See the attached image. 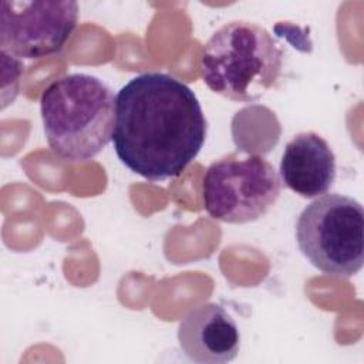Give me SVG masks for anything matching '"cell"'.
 <instances>
[{"mask_svg":"<svg viewBox=\"0 0 364 364\" xmlns=\"http://www.w3.org/2000/svg\"><path fill=\"white\" fill-rule=\"evenodd\" d=\"M284 51L262 26L236 20L219 27L206 41L200 75L213 92L239 102H253L276 87Z\"/></svg>","mask_w":364,"mask_h":364,"instance_id":"3957f363","label":"cell"},{"mask_svg":"<svg viewBox=\"0 0 364 364\" xmlns=\"http://www.w3.org/2000/svg\"><path fill=\"white\" fill-rule=\"evenodd\" d=\"M280 179L301 198L326 195L336 179V155L328 142L316 132H300L284 146Z\"/></svg>","mask_w":364,"mask_h":364,"instance_id":"ba28073f","label":"cell"},{"mask_svg":"<svg viewBox=\"0 0 364 364\" xmlns=\"http://www.w3.org/2000/svg\"><path fill=\"white\" fill-rule=\"evenodd\" d=\"M115 100L111 87L91 74H68L48 84L40 112L50 149L71 162L95 158L112 139Z\"/></svg>","mask_w":364,"mask_h":364,"instance_id":"7a4b0ae2","label":"cell"},{"mask_svg":"<svg viewBox=\"0 0 364 364\" xmlns=\"http://www.w3.org/2000/svg\"><path fill=\"white\" fill-rule=\"evenodd\" d=\"M208 122L195 92L158 71L131 78L115 100L112 145L118 159L148 181L182 173L198 156Z\"/></svg>","mask_w":364,"mask_h":364,"instance_id":"6da1fadb","label":"cell"},{"mask_svg":"<svg viewBox=\"0 0 364 364\" xmlns=\"http://www.w3.org/2000/svg\"><path fill=\"white\" fill-rule=\"evenodd\" d=\"M78 23L71 0H1L0 50L16 58H43L58 53Z\"/></svg>","mask_w":364,"mask_h":364,"instance_id":"8992f818","label":"cell"},{"mask_svg":"<svg viewBox=\"0 0 364 364\" xmlns=\"http://www.w3.org/2000/svg\"><path fill=\"white\" fill-rule=\"evenodd\" d=\"M280 192L277 171L256 154H228L212 162L202 178L203 208L223 223L242 225L263 218Z\"/></svg>","mask_w":364,"mask_h":364,"instance_id":"5b68a950","label":"cell"},{"mask_svg":"<svg viewBox=\"0 0 364 364\" xmlns=\"http://www.w3.org/2000/svg\"><path fill=\"white\" fill-rule=\"evenodd\" d=\"M296 240L303 256L321 273L340 279L364 263V209L351 196L321 195L299 215Z\"/></svg>","mask_w":364,"mask_h":364,"instance_id":"277c9868","label":"cell"},{"mask_svg":"<svg viewBox=\"0 0 364 364\" xmlns=\"http://www.w3.org/2000/svg\"><path fill=\"white\" fill-rule=\"evenodd\" d=\"M178 343L193 363L225 364L237 357L240 331L232 314L219 303L191 309L179 323Z\"/></svg>","mask_w":364,"mask_h":364,"instance_id":"52a82bcc","label":"cell"}]
</instances>
